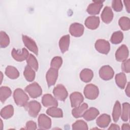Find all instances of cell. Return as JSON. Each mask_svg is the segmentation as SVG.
Wrapping results in <instances>:
<instances>
[{"label": "cell", "mask_w": 130, "mask_h": 130, "mask_svg": "<svg viewBox=\"0 0 130 130\" xmlns=\"http://www.w3.org/2000/svg\"><path fill=\"white\" fill-rule=\"evenodd\" d=\"M112 7L113 10L116 12H120L122 10L123 5L121 1L114 0L112 2Z\"/></svg>", "instance_id": "74e56055"}, {"label": "cell", "mask_w": 130, "mask_h": 130, "mask_svg": "<svg viewBox=\"0 0 130 130\" xmlns=\"http://www.w3.org/2000/svg\"><path fill=\"white\" fill-rule=\"evenodd\" d=\"M84 26L79 23H72L69 28V31L71 35L75 37H80L84 33Z\"/></svg>", "instance_id": "8fae6325"}, {"label": "cell", "mask_w": 130, "mask_h": 130, "mask_svg": "<svg viewBox=\"0 0 130 130\" xmlns=\"http://www.w3.org/2000/svg\"><path fill=\"white\" fill-rule=\"evenodd\" d=\"M37 126L36 122L34 121L30 120L26 122L25 125V129H37Z\"/></svg>", "instance_id": "ab89813d"}, {"label": "cell", "mask_w": 130, "mask_h": 130, "mask_svg": "<svg viewBox=\"0 0 130 130\" xmlns=\"http://www.w3.org/2000/svg\"><path fill=\"white\" fill-rule=\"evenodd\" d=\"M53 93L56 99L61 101H64L68 95L66 88L62 84L57 85L53 89Z\"/></svg>", "instance_id": "5b68a950"}, {"label": "cell", "mask_w": 130, "mask_h": 130, "mask_svg": "<svg viewBox=\"0 0 130 130\" xmlns=\"http://www.w3.org/2000/svg\"><path fill=\"white\" fill-rule=\"evenodd\" d=\"M130 88H129V83H128L127 85V86L126 87V89H125V93H126V94L129 97V93H130Z\"/></svg>", "instance_id": "ee69618b"}, {"label": "cell", "mask_w": 130, "mask_h": 130, "mask_svg": "<svg viewBox=\"0 0 130 130\" xmlns=\"http://www.w3.org/2000/svg\"><path fill=\"white\" fill-rule=\"evenodd\" d=\"M115 81L116 84L119 88L123 89L127 82L126 77L125 74L123 73H119L117 74L115 76Z\"/></svg>", "instance_id": "484cf974"}, {"label": "cell", "mask_w": 130, "mask_h": 130, "mask_svg": "<svg viewBox=\"0 0 130 130\" xmlns=\"http://www.w3.org/2000/svg\"><path fill=\"white\" fill-rule=\"evenodd\" d=\"M129 55V51L127 46L122 45L116 50L115 53V58L117 61L123 62L127 59Z\"/></svg>", "instance_id": "ba28073f"}, {"label": "cell", "mask_w": 130, "mask_h": 130, "mask_svg": "<svg viewBox=\"0 0 130 130\" xmlns=\"http://www.w3.org/2000/svg\"><path fill=\"white\" fill-rule=\"evenodd\" d=\"M121 108L120 103L118 101H117L113 107V110L112 112V117L113 119L114 122H116L118 120L121 115Z\"/></svg>", "instance_id": "f546056e"}, {"label": "cell", "mask_w": 130, "mask_h": 130, "mask_svg": "<svg viewBox=\"0 0 130 130\" xmlns=\"http://www.w3.org/2000/svg\"><path fill=\"white\" fill-rule=\"evenodd\" d=\"M12 93L11 89L7 86H2L0 88V101L2 103H4L5 101L9 98Z\"/></svg>", "instance_id": "f1b7e54d"}, {"label": "cell", "mask_w": 130, "mask_h": 130, "mask_svg": "<svg viewBox=\"0 0 130 130\" xmlns=\"http://www.w3.org/2000/svg\"><path fill=\"white\" fill-rule=\"evenodd\" d=\"M58 71V70L50 68L47 71L46 75V81L48 87L54 85L57 79Z\"/></svg>", "instance_id": "30bf717a"}, {"label": "cell", "mask_w": 130, "mask_h": 130, "mask_svg": "<svg viewBox=\"0 0 130 130\" xmlns=\"http://www.w3.org/2000/svg\"><path fill=\"white\" fill-rule=\"evenodd\" d=\"M95 48L99 52L107 54L110 50V45L108 41L104 39H99L95 43Z\"/></svg>", "instance_id": "8992f818"}, {"label": "cell", "mask_w": 130, "mask_h": 130, "mask_svg": "<svg viewBox=\"0 0 130 130\" xmlns=\"http://www.w3.org/2000/svg\"><path fill=\"white\" fill-rule=\"evenodd\" d=\"M88 105L86 103H83L80 106L75 107L72 111V114L75 118L83 117L85 111L88 108Z\"/></svg>", "instance_id": "7402d4cb"}, {"label": "cell", "mask_w": 130, "mask_h": 130, "mask_svg": "<svg viewBox=\"0 0 130 130\" xmlns=\"http://www.w3.org/2000/svg\"><path fill=\"white\" fill-rule=\"evenodd\" d=\"M118 23L120 28L123 30H128L130 28V20L127 17H121L119 20Z\"/></svg>", "instance_id": "836d02e7"}, {"label": "cell", "mask_w": 130, "mask_h": 130, "mask_svg": "<svg viewBox=\"0 0 130 130\" xmlns=\"http://www.w3.org/2000/svg\"><path fill=\"white\" fill-rule=\"evenodd\" d=\"M23 75L25 79L28 82L33 81L36 76L35 71L28 66H26L25 67Z\"/></svg>", "instance_id": "83f0119b"}, {"label": "cell", "mask_w": 130, "mask_h": 130, "mask_svg": "<svg viewBox=\"0 0 130 130\" xmlns=\"http://www.w3.org/2000/svg\"><path fill=\"white\" fill-rule=\"evenodd\" d=\"M125 6L126 7V10L128 13L130 12V1H123Z\"/></svg>", "instance_id": "60d3db41"}, {"label": "cell", "mask_w": 130, "mask_h": 130, "mask_svg": "<svg viewBox=\"0 0 130 130\" xmlns=\"http://www.w3.org/2000/svg\"><path fill=\"white\" fill-rule=\"evenodd\" d=\"M121 70L126 73L130 72V59H128L123 61L121 64Z\"/></svg>", "instance_id": "f35d334b"}, {"label": "cell", "mask_w": 130, "mask_h": 130, "mask_svg": "<svg viewBox=\"0 0 130 130\" xmlns=\"http://www.w3.org/2000/svg\"><path fill=\"white\" fill-rule=\"evenodd\" d=\"M42 103L46 107H57L58 102L55 98H54L50 94H44L42 99Z\"/></svg>", "instance_id": "9a60e30c"}, {"label": "cell", "mask_w": 130, "mask_h": 130, "mask_svg": "<svg viewBox=\"0 0 130 130\" xmlns=\"http://www.w3.org/2000/svg\"><path fill=\"white\" fill-rule=\"evenodd\" d=\"M15 104L19 107H25L29 100L28 95L21 88L16 89L13 93Z\"/></svg>", "instance_id": "6da1fadb"}, {"label": "cell", "mask_w": 130, "mask_h": 130, "mask_svg": "<svg viewBox=\"0 0 130 130\" xmlns=\"http://www.w3.org/2000/svg\"><path fill=\"white\" fill-rule=\"evenodd\" d=\"M11 55L13 58L17 61H22L26 59L29 56V52L25 48H23L20 51L13 48L12 50Z\"/></svg>", "instance_id": "9c48e42d"}, {"label": "cell", "mask_w": 130, "mask_h": 130, "mask_svg": "<svg viewBox=\"0 0 130 130\" xmlns=\"http://www.w3.org/2000/svg\"><path fill=\"white\" fill-rule=\"evenodd\" d=\"M93 77V73L89 69H84L80 73V78L84 82H90Z\"/></svg>", "instance_id": "603a6c76"}, {"label": "cell", "mask_w": 130, "mask_h": 130, "mask_svg": "<svg viewBox=\"0 0 130 130\" xmlns=\"http://www.w3.org/2000/svg\"><path fill=\"white\" fill-rule=\"evenodd\" d=\"M104 1H93L89 5L87 8V12L90 15H96L99 14L103 6Z\"/></svg>", "instance_id": "5bb4252c"}, {"label": "cell", "mask_w": 130, "mask_h": 130, "mask_svg": "<svg viewBox=\"0 0 130 130\" xmlns=\"http://www.w3.org/2000/svg\"><path fill=\"white\" fill-rule=\"evenodd\" d=\"M123 39V34L121 31H116L113 33L110 41L112 44H118L120 43Z\"/></svg>", "instance_id": "4dcf8cb0"}, {"label": "cell", "mask_w": 130, "mask_h": 130, "mask_svg": "<svg viewBox=\"0 0 130 130\" xmlns=\"http://www.w3.org/2000/svg\"><path fill=\"white\" fill-rule=\"evenodd\" d=\"M10 43V39L8 35L3 31L0 32V46L1 48L7 47Z\"/></svg>", "instance_id": "e575fe53"}, {"label": "cell", "mask_w": 130, "mask_h": 130, "mask_svg": "<svg viewBox=\"0 0 130 130\" xmlns=\"http://www.w3.org/2000/svg\"><path fill=\"white\" fill-rule=\"evenodd\" d=\"M62 63V59L60 56H55L53 57L51 61V68L58 70L61 66Z\"/></svg>", "instance_id": "8d00e7d4"}, {"label": "cell", "mask_w": 130, "mask_h": 130, "mask_svg": "<svg viewBox=\"0 0 130 130\" xmlns=\"http://www.w3.org/2000/svg\"><path fill=\"white\" fill-rule=\"evenodd\" d=\"M70 37L69 35L63 36L59 41V47L62 53H65L69 49L70 45Z\"/></svg>", "instance_id": "d6986e66"}, {"label": "cell", "mask_w": 130, "mask_h": 130, "mask_svg": "<svg viewBox=\"0 0 130 130\" xmlns=\"http://www.w3.org/2000/svg\"><path fill=\"white\" fill-rule=\"evenodd\" d=\"M84 94L86 99L89 100H95L98 98L99 94V88L94 84H87L84 87Z\"/></svg>", "instance_id": "7a4b0ae2"}, {"label": "cell", "mask_w": 130, "mask_h": 130, "mask_svg": "<svg viewBox=\"0 0 130 130\" xmlns=\"http://www.w3.org/2000/svg\"><path fill=\"white\" fill-rule=\"evenodd\" d=\"M114 72L113 69L108 65L104 66L99 71V75L101 79L104 80H109L113 78Z\"/></svg>", "instance_id": "52a82bcc"}, {"label": "cell", "mask_w": 130, "mask_h": 130, "mask_svg": "<svg viewBox=\"0 0 130 130\" xmlns=\"http://www.w3.org/2000/svg\"><path fill=\"white\" fill-rule=\"evenodd\" d=\"M100 114L99 110L94 107H91L87 109L84 112L83 117L87 121H91L94 119Z\"/></svg>", "instance_id": "ffe728a7"}, {"label": "cell", "mask_w": 130, "mask_h": 130, "mask_svg": "<svg viewBox=\"0 0 130 130\" xmlns=\"http://www.w3.org/2000/svg\"><path fill=\"white\" fill-rule=\"evenodd\" d=\"M25 90L32 98H37L40 96L42 93V88L37 82H34L27 85Z\"/></svg>", "instance_id": "3957f363"}, {"label": "cell", "mask_w": 130, "mask_h": 130, "mask_svg": "<svg viewBox=\"0 0 130 130\" xmlns=\"http://www.w3.org/2000/svg\"><path fill=\"white\" fill-rule=\"evenodd\" d=\"M5 74L7 77L12 79L17 78L19 76V73L17 69L14 67L9 66L5 70Z\"/></svg>", "instance_id": "4316f807"}, {"label": "cell", "mask_w": 130, "mask_h": 130, "mask_svg": "<svg viewBox=\"0 0 130 130\" xmlns=\"http://www.w3.org/2000/svg\"><path fill=\"white\" fill-rule=\"evenodd\" d=\"M14 114V108L11 105H7L4 107L1 111V116L5 119L11 118Z\"/></svg>", "instance_id": "cb8c5ba5"}, {"label": "cell", "mask_w": 130, "mask_h": 130, "mask_svg": "<svg viewBox=\"0 0 130 130\" xmlns=\"http://www.w3.org/2000/svg\"><path fill=\"white\" fill-rule=\"evenodd\" d=\"M108 129H116V130H119L120 127L119 126L116 124L112 123L111 124L110 126L108 128Z\"/></svg>", "instance_id": "b9f144b4"}, {"label": "cell", "mask_w": 130, "mask_h": 130, "mask_svg": "<svg viewBox=\"0 0 130 130\" xmlns=\"http://www.w3.org/2000/svg\"><path fill=\"white\" fill-rule=\"evenodd\" d=\"M38 126L40 129H48L51 126V119L44 114H41L38 117Z\"/></svg>", "instance_id": "4fadbf2b"}, {"label": "cell", "mask_w": 130, "mask_h": 130, "mask_svg": "<svg viewBox=\"0 0 130 130\" xmlns=\"http://www.w3.org/2000/svg\"><path fill=\"white\" fill-rule=\"evenodd\" d=\"M26 62L27 66H29L33 70L37 71L39 68V64L36 58L31 54H29L27 58L26 59Z\"/></svg>", "instance_id": "1f68e13d"}, {"label": "cell", "mask_w": 130, "mask_h": 130, "mask_svg": "<svg viewBox=\"0 0 130 130\" xmlns=\"http://www.w3.org/2000/svg\"><path fill=\"white\" fill-rule=\"evenodd\" d=\"M72 129L74 130H87L88 128L87 123L84 121L82 120H78L73 124Z\"/></svg>", "instance_id": "d590c367"}, {"label": "cell", "mask_w": 130, "mask_h": 130, "mask_svg": "<svg viewBox=\"0 0 130 130\" xmlns=\"http://www.w3.org/2000/svg\"><path fill=\"white\" fill-rule=\"evenodd\" d=\"M71 106L72 107H77L80 106L83 102L84 98L82 94L79 92H74L70 96Z\"/></svg>", "instance_id": "2e32d148"}, {"label": "cell", "mask_w": 130, "mask_h": 130, "mask_svg": "<svg viewBox=\"0 0 130 130\" xmlns=\"http://www.w3.org/2000/svg\"><path fill=\"white\" fill-rule=\"evenodd\" d=\"M28 114L32 117H36L41 109V105L40 103L36 101H31L25 106Z\"/></svg>", "instance_id": "277c9868"}, {"label": "cell", "mask_w": 130, "mask_h": 130, "mask_svg": "<svg viewBox=\"0 0 130 130\" xmlns=\"http://www.w3.org/2000/svg\"><path fill=\"white\" fill-rule=\"evenodd\" d=\"M110 122V116L106 114H103L100 115L99 117H98L96 120V124L101 128H105L107 127Z\"/></svg>", "instance_id": "44dd1931"}, {"label": "cell", "mask_w": 130, "mask_h": 130, "mask_svg": "<svg viewBox=\"0 0 130 130\" xmlns=\"http://www.w3.org/2000/svg\"><path fill=\"white\" fill-rule=\"evenodd\" d=\"M22 41L25 46L35 54H38V48L34 40L26 35H22Z\"/></svg>", "instance_id": "7c38bea8"}, {"label": "cell", "mask_w": 130, "mask_h": 130, "mask_svg": "<svg viewBox=\"0 0 130 130\" xmlns=\"http://www.w3.org/2000/svg\"><path fill=\"white\" fill-rule=\"evenodd\" d=\"M102 21L107 24L110 23L113 18V13L111 8L109 6H106L103 9L101 14Z\"/></svg>", "instance_id": "ac0fdd59"}, {"label": "cell", "mask_w": 130, "mask_h": 130, "mask_svg": "<svg viewBox=\"0 0 130 130\" xmlns=\"http://www.w3.org/2000/svg\"><path fill=\"white\" fill-rule=\"evenodd\" d=\"M130 105L128 103H124L122 104V111L121 113V118L124 121H127L129 119V112Z\"/></svg>", "instance_id": "d6a6232c"}, {"label": "cell", "mask_w": 130, "mask_h": 130, "mask_svg": "<svg viewBox=\"0 0 130 130\" xmlns=\"http://www.w3.org/2000/svg\"><path fill=\"white\" fill-rule=\"evenodd\" d=\"M46 113L52 117L61 118L63 117L62 110L57 107H51L49 108L46 111Z\"/></svg>", "instance_id": "d4e9b609"}, {"label": "cell", "mask_w": 130, "mask_h": 130, "mask_svg": "<svg viewBox=\"0 0 130 130\" xmlns=\"http://www.w3.org/2000/svg\"><path fill=\"white\" fill-rule=\"evenodd\" d=\"M121 128H122V129H123V130H126V129L129 130L130 129V127H129V124H128V123H124V124H123L122 125Z\"/></svg>", "instance_id": "7bdbcfd3"}, {"label": "cell", "mask_w": 130, "mask_h": 130, "mask_svg": "<svg viewBox=\"0 0 130 130\" xmlns=\"http://www.w3.org/2000/svg\"><path fill=\"white\" fill-rule=\"evenodd\" d=\"M100 18L98 16H91L87 17L85 21V26L90 29H96L100 24Z\"/></svg>", "instance_id": "e0dca14e"}]
</instances>
